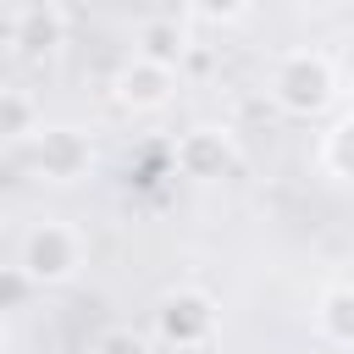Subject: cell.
<instances>
[{
	"label": "cell",
	"mask_w": 354,
	"mask_h": 354,
	"mask_svg": "<svg viewBox=\"0 0 354 354\" xmlns=\"http://www.w3.org/2000/svg\"><path fill=\"white\" fill-rule=\"evenodd\" d=\"M83 266V243H77V232L72 227H61V221H39V227H28V238H22V249H17V271L28 277V282H66L72 271Z\"/></svg>",
	"instance_id": "6da1fadb"
},
{
	"label": "cell",
	"mask_w": 354,
	"mask_h": 354,
	"mask_svg": "<svg viewBox=\"0 0 354 354\" xmlns=\"http://www.w3.org/2000/svg\"><path fill=\"white\" fill-rule=\"evenodd\" d=\"M332 61L326 55H310V50H299V55H288L282 66H277V83H271V94L282 100V111H293V116H315L326 100H332Z\"/></svg>",
	"instance_id": "7a4b0ae2"
},
{
	"label": "cell",
	"mask_w": 354,
	"mask_h": 354,
	"mask_svg": "<svg viewBox=\"0 0 354 354\" xmlns=\"http://www.w3.org/2000/svg\"><path fill=\"white\" fill-rule=\"evenodd\" d=\"M155 332H160L166 343H177V348H205L210 332H216V304H210V293H199V288L166 293L160 310H155Z\"/></svg>",
	"instance_id": "3957f363"
},
{
	"label": "cell",
	"mask_w": 354,
	"mask_h": 354,
	"mask_svg": "<svg viewBox=\"0 0 354 354\" xmlns=\"http://www.w3.org/2000/svg\"><path fill=\"white\" fill-rule=\"evenodd\" d=\"M33 160H39V171L50 183H77L94 166V144L77 127H39L33 133Z\"/></svg>",
	"instance_id": "277c9868"
},
{
	"label": "cell",
	"mask_w": 354,
	"mask_h": 354,
	"mask_svg": "<svg viewBox=\"0 0 354 354\" xmlns=\"http://www.w3.org/2000/svg\"><path fill=\"white\" fill-rule=\"evenodd\" d=\"M177 166L188 177H221L232 166V133L227 127H194L177 138Z\"/></svg>",
	"instance_id": "5b68a950"
},
{
	"label": "cell",
	"mask_w": 354,
	"mask_h": 354,
	"mask_svg": "<svg viewBox=\"0 0 354 354\" xmlns=\"http://www.w3.org/2000/svg\"><path fill=\"white\" fill-rule=\"evenodd\" d=\"M11 44H17L22 55H44V50H55V44H61V11L44 6V0H22L17 17H11Z\"/></svg>",
	"instance_id": "8992f818"
},
{
	"label": "cell",
	"mask_w": 354,
	"mask_h": 354,
	"mask_svg": "<svg viewBox=\"0 0 354 354\" xmlns=\"http://www.w3.org/2000/svg\"><path fill=\"white\" fill-rule=\"evenodd\" d=\"M116 94L133 105V111H155V105H166L171 100V66H160V61H133L122 77H116Z\"/></svg>",
	"instance_id": "52a82bcc"
},
{
	"label": "cell",
	"mask_w": 354,
	"mask_h": 354,
	"mask_svg": "<svg viewBox=\"0 0 354 354\" xmlns=\"http://www.w3.org/2000/svg\"><path fill=\"white\" fill-rule=\"evenodd\" d=\"M138 55L160 61V66H177L183 61V28L177 22H144L138 28Z\"/></svg>",
	"instance_id": "ba28073f"
},
{
	"label": "cell",
	"mask_w": 354,
	"mask_h": 354,
	"mask_svg": "<svg viewBox=\"0 0 354 354\" xmlns=\"http://www.w3.org/2000/svg\"><path fill=\"white\" fill-rule=\"evenodd\" d=\"M315 321H321V332H326L332 343H354V288H332V293L321 299Z\"/></svg>",
	"instance_id": "9c48e42d"
},
{
	"label": "cell",
	"mask_w": 354,
	"mask_h": 354,
	"mask_svg": "<svg viewBox=\"0 0 354 354\" xmlns=\"http://www.w3.org/2000/svg\"><path fill=\"white\" fill-rule=\"evenodd\" d=\"M326 166L337 177H354V116H343L332 133H326Z\"/></svg>",
	"instance_id": "30bf717a"
},
{
	"label": "cell",
	"mask_w": 354,
	"mask_h": 354,
	"mask_svg": "<svg viewBox=\"0 0 354 354\" xmlns=\"http://www.w3.org/2000/svg\"><path fill=\"white\" fill-rule=\"evenodd\" d=\"M6 133H11V138H33V133H39V127H33V105H28L22 88H6Z\"/></svg>",
	"instance_id": "8fae6325"
},
{
	"label": "cell",
	"mask_w": 354,
	"mask_h": 354,
	"mask_svg": "<svg viewBox=\"0 0 354 354\" xmlns=\"http://www.w3.org/2000/svg\"><path fill=\"white\" fill-rule=\"evenodd\" d=\"M94 354H149V337H138L133 326H111V332H100Z\"/></svg>",
	"instance_id": "7c38bea8"
},
{
	"label": "cell",
	"mask_w": 354,
	"mask_h": 354,
	"mask_svg": "<svg viewBox=\"0 0 354 354\" xmlns=\"http://www.w3.org/2000/svg\"><path fill=\"white\" fill-rule=\"evenodd\" d=\"M243 6H249V0H194V11H199L205 22H232Z\"/></svg>",
	"instance_id": "4fadbf2b"
}]
</instances>
